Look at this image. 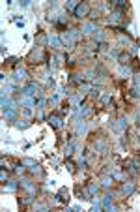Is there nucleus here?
I'll return each instance as SVG.
<instances>
[{"label":"nucleus","mask_w":140,"mask_h":212,"mask_svg":"<svg viewBox=\"0 0 140 212\" xmlns=\"http://www.w3.org/2000/svg\"><path fill=\"white\" fill-rule=\"evenodd\" d=\"M88 13H90V6H88V4H84V2L75 10V15H77V17H86Z\"/></svg>","instance_id":"obj_1"},{"label":"nucleus","mask_w":140,"mask_h":212,"mask_svg":"<svg viewBox=\"0 0 140 212\" xmlns=\"http://www.w3.org/2000/svg\"><path fill=\"white\" fill-rule=\"evenodd\" d=\"M129 66L135 69V72H140V60H138V58H133V60L129 62Z\"/></svg>","instance_id":"obj_2"},{"label":"nucleus","mask_w":140,"mask_h":212,"mask_svg":"<svg viewBox=\"0 0 140 212\" xmlns=\"http://www.w3.org/2000/svg\"><path fill=\"white\" fill-rule=\"evenodd\" d=\"M129 60H131V56H129L127 53H125V54H122V56H120V62H122V64H129Z\"/></svg>","instance_id":"obj_3"}]
</instances>
